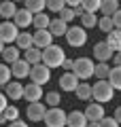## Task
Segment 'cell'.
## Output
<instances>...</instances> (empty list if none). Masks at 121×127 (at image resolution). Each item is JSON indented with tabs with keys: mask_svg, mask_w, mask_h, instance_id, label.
Returning a JSON list of instances; mask_svg holds the SVG:
<instances>
[{
	"mask_svg": "<svg viewBox=\"0 0 121 127\" xmlns=\"http://www.w3.org/2000/svg\"><path fill=\"white\" fill-rule=\"evenodd\" d=\"M49 32H51V36H53V38L66 36V32H68V23H64L62 19H51V23H49Z\"/></svg>",
	"mask_w": 121,
	"mask_h": 127,
	"instance_id": "ffe728a7",
	"label": "cell"
},
{
	"mask_svg": "<svg viewBox=\"0 0 121 127\" xmlns=\"http://www.w3.org/2000/svg\"><path fill=\"white\" fill-rule=\"evenodd\" d=\"M113 62H115V66H117V68H121V51L113 55Z\"/></svg>",
	"mask_w": 121,
	"mask_h": 127,
	"instance_id": "ee69618b",
	"label": "cell"
},
{
	"mask_svg": "<svg viewBox=\"0 0 121 127\" xmlns=\"http://www.w3.org/2000/svg\"><path fill=\"white\" fill-rule=\"evenodd\" d=\"M32 36H34V47H36V49H40V51L49 49V47L53 45V36H51L49 30H36Z\"/></svg>",
	"mask_w": 121,
	"mask_h": 127,
	"instance_id": "8fae6325",
	"label": "cell"
},
{
	"mask_svg": "<svg viewBox=\"0 0 121 127\" xmlns=\"http://www.w3.org/2000/svg\"><path fill=\"white\" fill-rule=\"evenodd\" d=\"M23 100H26L28 104H34V102H40V100H43V89H40V85H34V83H28V85L23 87Z\"/></svg>",
	"mask_w": 121,
	"mask_h": 127,
	"instance_id": "7c38bea8",
	"label": "cell"
},
{
	"mask_svg": "<svg viewBox=\"0 0 121 127\" xmlns=\"http://www.w3.org/2000/svg\"><path fill=\"white\" fill-rule=\"evenodd\" d=\"M91 97H94L98 104H106L115 97V89L108 81H96V85L91 87Z\"/></svg>",
	"mask_w": 121,
	"mask_h": 127,
	"instance_id": "7a4b0ae2",
	"label": "cell"
},
{
	"mask_svg": "<svg viewBox=\"0 0 121 127\" xmlns=\"http://www.w3.org/2000/svg\"><path fill=\"white\" fill-rule=\"evenodd\" d=\"M6 106H9V100H6V95H4V93H0V114L4 112Z\"/></svg>",
	"mask_w": 121,
	"mask_h": 127,
	"instance_id": "ab89813d",
	"label": "cell"
},
{
	"mask_svg": "<svg viewBox=\"0 0 121 127\" xmlns=\"http://www.w3.org/2000/svg\"><path fill=\"white\" fill-rule=\"evenodd\" d=\"M4 47H6V45H4L2 40H0V55H2V51H4Z\"/></svg>",
	"mask_w": 121,
	"mask_h": 127,
	"instance_id": "bcb514c9",
	"label": "cell"
},
{
	"mask_svg": "<svg viewBox=\"0 0 121 127\" xmlns=\"http://www.w3.org/2000/svg\"><path fill=\"white\" fill-rule=\"evenodd\" d=\"M9 127H30L26 121H13V123H9Z\"/></svg>",
	"mask_w": 121,
	"mask_h": 127,
	"instance_id": "7bdbcfd3",
	"label": "cell"
},
{
	"mask_svg": "<svg viewBox=\"0 0 121 127\" xmlns=\"http://www.w3.org/2000/svg\"><path fill=\"white\" fill-rule=\"evenodd\" d=\"M23 4H26L23 9H26L28 13L38 15V13H45V9H47V0H26Z\"/></svg>",
	"mask_w": 121,
	"mask_h": 127,
	"instance_id": "7402d4cb",
	"label": "cell"
},
{
	"mask_svg": "<svg viewBox=\"0 0 121 127\" xmlns=\"http://www.w3.org/2000/svg\"><path fill=\"white\" fill-rule=\"evenodd\" d=\"M113 119H115V121H117V123L121 125V106H119V108L115 110V117H113Z\"/></svg>",
	"mask_w": 121,
	"mask_h": 127,
	"instance_id": "f6af8a7d",
	"label": "cell"
},
{
	"mask_svg": "<svg viewBox=\"0 0 121 127\" xmlns=\"http://www.w3.org/2000/svg\"><path fill=\"white\" fill-rule=\"evenodd\" d=\"M0 19H2V17H0Z\"/></svg>",
	"mask_w": 121,
	"mask_h": 127,
	"instance_id": "f907efd6",
	"label": "cell"
},
{
	"mask_svg": "<svg viewBox=\"0 0 121 127\" xmlns=\"http://www.w3.org/2000/svg\"><path fill=\"white\" fill-rule=\"evenodd\" d=\"M47 9L53 11V13H62L66 9V2L64 0H47Z\"/></svg>",
	"mask_w": 121,
	"mask_h": 127,
	"instance_id": "d590c367",
	"label": "cell"
},
{
	"mask_svg": "<svg viewBox=\"0 0 121 127\" xmlns=\"http://www.w3.org/2000/svg\"><path fill=\"white\" fill-rule=\"evenodd\" d=\"M60 19H62L64 23H70V21H74V11L66 6V9H64L62 13H60Z\"/></svg>",
	"mask_w": 121,
	"mask_h": 127,
	"instance_id": "8d00e7d4",
	"label": "cell"
},
{
	"mask_svg": "<svg viewBox=\"0 0 121 127\" xmlns=\"http://www.w3.org/2000/svg\"><path fill=\"white\" fill-rule=\"evenodd\" d=\"M98 127H121V125H119V123H117L113 117H104L102 121L98 123Z\"/></svg>",
	"mask_w": 121,
	"mask_h": 127,
	"instance_id": "74e56055",
	"label": "cell"
},
{
	"mask_svg": "<svg viewBox=\"0 0 121 127\" xmlns=\"http://www.w3.org/2000/svg\"><path fill=\"white\" fill-rule=\"evenodd\" d=\"M66 40L70 47H83L87 42V30H83L81 26H68Z\"/></svg>",
	"mask_w": 121,
	"mask_h": 127,
	"instance_id": "277c9868",
	"label": "cell"
},
{
	"mask_svg": "<svg viewBox=\"0 0 121 127\" xmlns=\"http://www.w3.org/2000/svg\"><path fill=\"white\" fill-rule=\"evenodd\" d=\"M108 74H111V66H108V64H96L94 76L98 78V81H108Z\"/></svg>",
	"mask_w": 121,
	"mask_h": 127,
	"instance_id": "f1b7e54d",
	"label": "cell"
},
{
	"mask_svg": "<svg viewBox=\"0 0 121 127\" xmlns=\"http://www.w3.org/2000/svg\"><path fill=\"white\" fill-rule=\"evenodd\" d=\"M87 127H98V123H89V125H87Z\"/></svg>",
	"mask_w": 121,
	"mask_h": 127,
	"instance_id": "c3c4849f",
	"label": "cell"
},
{
	"mask_svg": "<svg viewBox=\"0 0 121 127\" xmlns=\"http://www.w3.org/2000/svg\"><path fill=\"white\" fill-rule=\"evenodd\" d=\"M0 4H2V2H0Z\"/></svg>",
	"mask_w": 121,
	"mask_h": 127,
	"instance_id": "681fc988",
	"label": "cell"
},
{
	"mask_svg": "<svg viewBox=\"0 0 121 127\" xmlns=\"http://www.w3.org/2000/svg\"><path fill=\"white\" fill-rule=\"evenodd\" d=\"M11 66H6V64H0V85L2 87H6L11 83Z\"/></svg>",
	"mask_w": 121,
	"mask_h": 127,
	"instance_id": "d6a6232c",
	"label": "cell"
},
{
	"mask_svg": "<svg viewBox=\"0 0 121 127\" xmlns=\"http://www.w3.org/2000/svg\"><path fill=\"white\" fill-rule=\"evenodd\" d=\"M19 55H21V53H19L17 47H15V45H9V47H4V51H2V55H0V57L4 59L6 64H11V66H13L15 62H19V59H21Z\"/></svg>",
	"mask_w": 121,
	"mask_h": 127,
	"instance_id": "603a6c76",
	"label": "cell"
},
{
	"mask_svg": "<svg viewBox=\"0 0 121 127\" xmlns=\"http://www.w3.org/2000/svg\"><path fill=\"white\" fill-rule=\"evenodd\" d=\"M89 123H87L85 114L79 112V110H72V112H68L66 117V127H87Z\"/></svg>",
	"mask_w": 121,
	"mask_h": 127,
	"instance_id": "2e32d148",
	"label": "cell"
},
{
	"mask_svg": "<svg viewBox=\"0 0 121 127\" xmlns=\"http://www.w3.org/2000/svg\"><path fill=\"white\" fill-rule=\"evenodd\" d=\"M117 11H119V2L117 0H102V6H100L102 17H113Z\"/></svg>",
	"mask_w": 121,
	"mask_h": 127,
	"instance_id": "cb8c5ba5",
	"label": "cell"
},
{
	"mask_svg": "<svg viewBox=\"0 0 121 127\" xmlns=\"http://www.w3.org/2000/svg\"><path fill=\"white\" fill-rule=\"evenodd\" d=\"M17 36H19V28L13 21H2L0 23V40L4 42L6 47L17 40Z\"/></svg>",
	"mask_w": 121,
	"mask_h": 127,
	"instance_id": "52a82bcc",
	"label": "cell"
},
{
	"mask_svg": "<svg viewBox=\"0 0 121 127\" xmlns=\"http://www.w3.org/2000/svg\"><path fill=\"white\" fill-rule=\"evenodd\" d=\"M49 23H51V19H49V15H45V13L34 15V19H32V26H34L36 30H49Z\"/></svg>",
	"mask_w": 121,
	"mask_h": 127,
	"instance_id": "484cf974",
	"label": "cell"
},
{
	"mask_svg": "<svg viewBox=\"0 0 121 127\" xmlns=\"http://www.w3.org/2000/svg\"><path fill=\"white\" fill-rule=\"evenodd\" d=\"M66 117L68 114L60 106L58 108H49L45 114V127H66Z\"/></svg>",
	"mask_w": 121,
	"mask_h": 127,
	"instance_id": "5b68a950",
	"label": "cell"
},
{
	"mask_svg": "<svg viewBox=\"0 0 121 127\" xmlns=\"http://www.w3.org/2000/svg\"><path fill=\"white\" fill-rule=\"evenodd\" d=\"M17 4L11 2V0H4L2 4H0V17L4 19V21H13V17L17 15Z\"/></svg>",
	"mask_w": 121,
	"mask_h": 127,
	"instance_id": "e0dca14e",
	"label": "cell"
},
{
	"mask_svg": "<svg viewBox=\"0 0 121 127\" xmlns=\"http://www.w3.org/2000/svg\"><path fill=\"white\" fill-rule=\"evenodd\" d=\"M66 62V53H64V49L62 47H58V45H51L49 49H45L43 51V64H45L47 68H60L62 64Z\"/></svg>",
	"mask_w": 121,
	"mask_h": 127,
	"instance_id": "6da1fadb",
	"label": "cell"
},
{
	"mask_svg": "<svg viewBox=\"0 0 121 127\" xmlns=\"http://www.w3.org/2000/svg\"><path fill=\"white\" fill-rule=\"evenodd\" d=\"M74 93H76V97H79V100L89 102V100H91V85H87V83H81L79 89H76Z\"/></svg>",
	"mask_w": 121,
	"mask_h": 127,
	"instance_id": "f546056e",
	"label": "cell"
},
{
	"mask_svg": "<svg viewBox=\"0 0 121 127\" xmlns=\"http://www.w3.org/2000/svg\"><path fill=\"white\" fill-rule=\"evenodd\" d=\"M72 66H74V59H68V57H66V62L62 64V68L66 70V72H72Z\"/></svg>",
	"mask_w": 121,
	"mask_h": 127,
	"instance_id": "b9f144b4",
	"label": "cell"
},
{
	"mask_svg": "<svg viewBox=\"0 0 121 127\" xmlns=\"http://www.w3.org/2000/svg\"><path fill=\"white\" fill-rule=\"evenodd\" d=\"M2 123H6V119H4V114H0V125H2Z\"/></svg>",
	"mask_w": 121,
	"mask_h": 127,
	"instance_id": "7dc6e473",
	"label": "cell"
},
{
	"mask_svg": "<svg viewBox=\"0 0 121 127\" xmlns=\"http://www.w3.org/2000/svg\"><path fill=\"white\" fill-rule=\"evenodd\" d=\"M30 81L34 83V85H47V83L51 81V70L47 68L45 64H38V66H32L30 70Z\"/></svg>",
	"mask_w": 121,
	"mask_h": 127,
	"instance_id": "8992f818",
	"label": "cell"
},
{
	"mask_svg": "<svg viewBox=\"0 0 121 127\" xmlns=\"http://www.w3.org/2000/svg\"><path fill=\"white\" fill-rule=\"evenodd\" d=\"M94 55H96V59H98V64H106L108 59H113L115 51L106 45V40H100V42L94 45Z\"/></svg>",
	"mask_w": 121,
	"mask_h": 127,
	"instance_id": "30bf717a",
	"label": "cell"
},
{
	"mask_svg": "<svg viewBox=\"0 0 121 127\" xmlns=\"http://www.w3.org/2000/svg\"><path fill=\"white\" fill-rule=\"evenodd\" d=\"M83 114H85L87 123H100L104 117H106V112H104V104H98V102H91V104L87 106L85 110H83Z\"/></svg>",
	"mask_w": 121,
	"mask_h": 127,
	"instance_id": "ba28073f",
	"label": "cell"
},
{
	"mask_svg": "<svg viewBox=\"0 0 121 127\" xmlns=\"http://www.w3.org/2000/svg\"><path fill=\"white\" fill-rule=\"evenodd\" d=\"M32 19H34V15H32V13H28L26 9H19L17 15L13 17V23L17 28H30L32 26Z\"/></svg>",
	"mask_w": 121,
	"mask_h": 127,
	"instance_id": "ac0fdd59",
	"label": "cell"
},
{
	"mask_svg": "<svg viewBox=\"0 0 121 127\" xmlns=\"http://www.w3.org/2000/svg\"><path fill=\"white\" fill-rule=\"evenodd\" d=\"M98 26V17L91 13H83V17H81V28L83 30H89V28H96Z\"/></svg>",
	"mask_w": 121,
	"mask_h": 127,
	"instance_id": "4dcf8cb0",
	"label": "cell"
},
{
	"mask_svg": "<svg viewBox=\"0 0 121 127\" xmlns=\"http://www.w3.org/2000/svg\"><path fill=\"white\" fill-rule=\"evenodd\" d=\"M4 95H6V100H23V85L19 81H11L9 85L4 87Z\"/></svg>",
	"mask_w": 121,
	"mask_h": 127,
	"instance_id": "4fadbf2b",
	"label": "cell"
},
{
	"mask_svg": "<svg viewBox=\"0 0 121 127\" xmlns=\"http://www.w3.org/2000/svg\"><path fill=\"white\" fill-rule=\"evenodd\" d=\"M113 26H115V30H121V9L113 15Z\"/></svg>",
	"mask_w": 121,
	"mask_h": 127,
	"instance_id": "f35d334b",
	"label": "cell"
},
{
	"mask_svg": "<svg viewBox=\"0 0 121 127\" xmlns=\"http://www.w3.org/2000/svg\"><path fill=\"white\" fill-rule=\"evenodd\" d=\"M15 47H17V49H23V51L32 49V47H34V36H32L30 32H19L17 40H15Z\"/></svg>",
	"mask_w": 121,
	"mask_h": 127,
	"instance_id": "44dd1931",
	"label": "cell"
},
{
	"mask_svg": "<svg viewBox=\"0 0 121 127\" xmlns=\"http://www.w3.org/2000/svg\"><path fill=\"white\" fill-rule=\"evenodd\" d=\"M60 102H62V95H60L58 91H49V93H45V106H47V108H58Z\"/></svg>",
	"mask_w": 121,
	"mask_h": 127,
	"instance_id": "4316f807",
	"label": "cell"
},
{
	"mask_svg": "<svg viewBox=\"0 0 121 127\" xmlns=\"http://www.w3.org/2000/svg\"><path fill=\"white\" fill-rule=\"evenodd\" d=\"M100 6H102V0H83V11L85 13L96 15L100 11Z\"/></svg>",
	"mask_w": 121,
	"mask_h": 127,
	"instance_id": "1f68e13d",
	"label": "cell"
},
{
	"mask_svg": "<svg viewBox=\"0 0 121 127\" xmlns=\"http://www.w3.org/2000/svg\"><path fill=\"white\" fill-rule=\"evenodd\" d=\"M106 45L111 47V49L115 51V53H119V51H121V30H113L111 34H108Z\"/></svg>",
	"mask_w": 121,
	"mask_h": 127,
	"instance_id": "d4e9b609",
	"label": "cell"
},
{
	"mask_svg": "<svg viewBox=\"0 0 121 127\" xmlns=\"http://www.w3.org/2000/svg\"><path fill=\"white\" fill-rule=\"evenodd\" d=\"M30 70H32V66L28 62H23V59H19V62H15L13 66H11V74H13L15 78H26V76H30Z\"/></svg>",
	"mask_w": 121,
	"mask_h": 127,
	"instance_id": "9a60e30c",
	"label": "cell"
},
{
	"mask_svg": "<svg viewBox=\"0 0 121 127\" xmlns=\"http://www.w3.org/2000/svg\"><path fill=\"white\" fill-rule=\"evenodd\" d=\"M23 62H28L30 66H38V64H43V51L36 49V47H32V49L23 51Z\"/></svg>",
	"mask_w": 121,
	"mask_h": 127,
	"instance_id": "d6986e66",
	"label": "cell"
},
{
	"mask_svg": "<svg viewBox=\"0 0 121 127\" xmlns=\"http://www.w3.org/2000/svg\"><path fill=\"white\" fill-rule=\"evenodd\" d=\"M96 72V64L91 62L89 57H79L74 59V66H72V74H74L79 81H87L91 78Z\"/></svg>",
	"mask_w": 121,
	"mask_h": 127,
	"instance_id": "3957f363",
	"label": "cell"
},
{
	"mask_svg": "<svg viewBox=\"0 0 121 127\" xmlns=\"http://www.w3.org/2000/svg\"><path fill=\"white\" fill-rule=\"evenodd\" d=\"M108 83L113 85V89H121V68H117V66H113V68H111Z\"/></svg>",
	"mask_w": 121,
	"mask_h": 127,
	"instance_id": "83f0119b",
	"label": "cell"
},
{
	"mask_svg": "<svg viewBox=\"0 0 121 127\" xmlns=\"http://www.w3.org/2000/svg\"><path fill=\"white\" fill-rule=\"evenodd\" d=\"M79 85H81L79 78H76L72 72H64L62 76H60V89L62 91H76Z\"/></svg>",
	"mask_w": 121,
	"mask_h": 127,
	"instance_id": "5bb4252c",
	"label": "cell"
},
{
	"mask_svg": "<svg viewBox=\"0 0 121 127\" xmlns=\"http://www.w3.org/2000/svg\"><path fill=\"white\" fill-rule=\"evenodd\" d=\"M47 106L43 102H34V104H28L26 114H28V121L32 123H38V121H45V114H47Z\"/></svg>",
	"mask_w": 121,
	"mask_h": 127,
	"instance_id": "9c48e42d",
	"label": "cell"
},
{
	"mask_svg": "<svg viewBox=\"0 0 121 127\" xmlns=\"http://www.w3.org/2000/svg\"><path fill=\"white\" fill-rule=\"evenodd\" d=\"M81 4H83V0H68V2H66V6H68V9H72V11L79 9Z\"/></svg>",
	"mask_w": 121,
	"mask_h": 127,
	"instance_id": "60d3db41",
	"label": "cell"
},
{
	"mask_svg": "<svg viewBox=\"0 0 121 127\" xmlns=\"http://www.w3.org/2000/svg\"><path fill=\"white\" fill-rule=\"evenodd\" d=\"M4 119H6V123H13V121H19V108L17 106H6L4 108Z\"/></svg>",
	"mask_w": 121,
	"mask_h": 127,
	"instance_id": "836d02e7",
	"label": "cell"
},
{
	"mask_svg": "<svg viewBox=\"0 0 121 127\" xmlns=\"http://www.w3.org/2000/svg\"><path fill=\"white\" fill-rule=\"evenodd\" d=\"M98 28L104 32V34H111V32L115 30V26H113V17H102V19H98Z\"/></svg>",
	"mask_w": 121,
	"mask_h": 127,
	"instance_id": "e575fe53",
	"label": "cell"
}]
</instances>
